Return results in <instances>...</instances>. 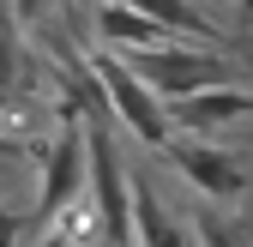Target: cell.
Listing matches in <instances>:
<instances>
[{"mask_svg": "<svg viewBox=\"0 0 253 247\" xmlns=\"http://www.w3.org/2000/svg\"><path fill=\"white\" fill-rule=\"evenodd\" d=\"M133 67L151 79V90L163 97L169 109L199 97V90H217V84H241L235 60L211 42H169V48H151V54H126Z\"/></svg>", "mask_w": 253, "mask_h": 247, "instance_id": "2", "label": "cell"}, {"mask_svg": "<svg viewBox=\"0 0 253 247\" xmlns=\"http://www.w3.org/2000/svg\"><path fill=\"white\" fill-rule=\"evenodd\" d=\"M193 229H199V247H247V241H241L223 217H217V205H205V211H199V217H193Z\"/></svg>", "mask_w": 253, "mask_h": 247, "instance_id": "8", "label": "cell"}, {"mask_svg": "<svg viewBox=\"0 0 253 247\" xmlns=\"http://www.w3.org/2000/svg\"><path fill=\"white\" fill-rule=\"evenodd\" d=\"M12 12H18V24H37V12H42V0H12Z\"/></svg>", "mask_w": 253, "mask_h": 247, "instance_id": "9", "label": "cell"}, {"mask_svg": "<svg viewBox=\"0 0 253 247\" xmlns=\"http://www.w3.org/2000/svg\"><path fill=\"white\" fill-rule=\"evenodd\" d=\"M84 60H90V73H97L115 121L126 127V139H133L139 151H151V157H163V151L181 139V127H175V109L151 90V79L121 48H103V42H84Z\"/></svg>", "mask_w": 253, "mask_h": 247, "instance_id": "1", "label": "cell"}, {"mask_svg": "<svg viewBox=\"0 0 253 247\" xmlns=\"http://www.w3.org/2000/svg\"><path fill=\"white\" fill-rule=\"evenodd\" d=\"M84 37L90 42H103V48H121V54H151V48H169L181 42L169 24H157L151 12H139L133 0H90V12H84Z\"/></svg>", "mask_w": 253, "mask_h": 247, "instance_id": "4", "label": "cell"}, {"mask_svg": "<svg viewBox=\"0 0 253 247\" xmlns=\"http://www.w3.org/2000/svg\"><path fill=\"white\" fill-rule=\"evenodd\" d=\"M247 145H253V139H247Z\"/></svg>", "mask_w": 253, "mask_h": 247, "instance_id": "11", "label": "cell"}, {"mask_svg": "<svg viewBox=\"0 0 253 247\" xmlns=\"http://www.w3.org/2000/svg\"><path fill=\"white\" fill-rule=\"evenodd\" d=\"M163 163L193 187L205 205H241V199H253V175L241 169V157L235 151H223V145H211V139H193V133H181L169 151H163Z\"/></svg>", "mask_w": 253, "mask_h": 247, "instance_id": "3", "label": "cell"}, {"mask_svg": "<svg viewBox=\"0 0 253 247\" xmlns=\"http://www.w3.org/2000/svg\"><path fill=\"white\" fill-rule=\"evenodd\" d=\"M139 12H151L157 24H169L181 42H217V24H205V12L193 0H133Z\"/></svg>", "mask_w": 253, "mask_h": 247, "instance_id": "7", "label": "cell"}, {"mask_svg": "<svg viewBox=\"0 0 253 247\" xmlns=\"http://www.w3.org/2000/svg\"><path fill=\"white\" fill-rule=\"evenodd\" d=\"M241 12H247V18H253V0H241Z\"/></svg>", "mask_w": 253, "mask_h": 247, "instance_id": "10", "label": "cell"}, {"mask_svg": "<svg viewBox=\"0 0 253 247\" xmlns=\"http://www.w3.org/2000/svg\"><path fill=\"white\" fill-rule=\"evenodd\" d=\"M247 115H253V84H217V90H199V97L175 103V127L193 139H217Z\"/></svg>", "mask_w": 253, "mask_h": 247, "instance_id": "5", "label": "cell"}, {"mask_svg": "<svg viewBox=\"0 0 253 247\" xmlns=\"http://www.w3.org/2000/svg\"><path fill=\"white\" fill-rule=\"evenodd\" d=\"M133 229H139L133 247H199V229L187 223L181 211L163 199V187L145 181V175H139V193H133Z\"/></svg>", "mask_w": 253, "mask_h": 247, "instance_id": "6", "label": "cell"}]
</instances>
